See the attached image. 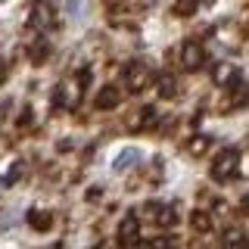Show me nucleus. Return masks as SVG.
Masks as SVG:
<instances>
[{"label":"nucleus","mask_w":249,"mask_h":249,"mask_svg":"<svg viewBox=\"0 0 249 249\" xmlns=\"http://www.w3.org/2000/svg\"><path fill=\"white\" fill-rule=\"evenodd\" d=\"M240 175V150H224L218 153V159L212 162V178L215 181H231Z\"/></svg>","instance_id":"f257e3e1"},{"label":"nucleus","mask_w":249,"mask_h":249,"mask_svg":"<svg viewBox=\"0 0 249 249\" xmlns=\"http://www.w3.org/2000/svg\"><path fill=\"white\" fill-rule=\"evenodd\" d=\"M90 84V72L84 69V72H78V84L75 81H66V84H59V90H56V103L59 106H69L72 109L78 103V97H81V90Z\"/></svg>","instance_id":"f03ea898"},{"label":"nucleus","mask_w":249,"mask_h":249,"mask_svg":"<svg viewBox=\"0 0 249 249\" xmlns=\"http://www.w3.org/2000/svg\"><path fill=\"white\" fill-rule=\"evenodd\" d=\"M150 69L143 66V62H131L128 69H124V88H128L131 93H140L146 88V84H150Z\"/></svg>","instance_id":"7ed1b4c3"},{"label":"nucleus","mask_w":249,"mask_h":249,"mask_svg":"<svg viewBox=\"0 0 249 249\" xmlns=\"http://www.w3.org/2000/svg\"><path fill=\"white\" fill-rule=\"evenodd\" d=\"M53 22H56V13H53V6L44 3V0H37V3L31 6L28 25L35 28V31H47V28H53Z\"/></svg>","instance_id":"20e7f679"},{"label":"nucleus","mask_w":249,"mask_h":249,"mask_svg":"<svg viewBox=\"0 0 249 249\" xmlns=\"http://www.w3.org/2000/svg\"><path fill=\"white\" fill-rule=\"evenodd\" d=\"M146 215H150L153 224H159V228H175V221H178L175 206H165V202H150V206H146Z\"/></svg>","instance_id":"39448f33"},{"label":"nucleus","mask_w":249,"mask_h":249,"mask_svg":"<svg viewBox=\"0 0 249 249\" xmlns=\"http://www.w3.org/2000/svg\"><path fill=\"white\" fill-rule=\"evenodd\" d=\"M202 62H206V50H202L196 41H187V44L181 47V66L193 72V69L202 66Z\"/></svg>","instance_id":"423d86ee"},{"label":"nucleus","mask_w":249,"mask_h":249,"mask_svg":"<svg viewBox=\"0 0 249 249\" xmlns=\"http://www.w3.org/2000/svg\"><path fill=\"white\" fill-rule=\"evenodd\" d=\"M137 240H140V224H137V218L134 215H124V221H122V228H119V246H137Z\"/></svg>","instance_id":"0eeeda50"},{"label":"nucleus","mask_w":249,"mask_h":249,"mask_svg":"<svg viewBox=\"0 0 249 249\" xmlns=\"http://www.w3.org/2000/svg\"><path fill=\"white\" fill-rule=\"evenodd\" d=\"M212 81L218 84V88H231V84H237V66H231V62H218V66L212 69Z\"/></svg>","instance_id":"6e6552de"},{"label":"nucleus","mask_w":249,"mask_h":249,"mask_svg":"<svg viewBox=\"0 0 249 249\" xmlns=\"http://www.w3.org/2000/svg\"><path fill=\"white\" fill-rule=\"evenodd\" d=\"M137 162H140V150H134V146H128L124 153H119V156L112 159V168H115V171H122V168H131V165H137Z\"/></svg>","instance_id":"1a4fd4ad"},{"label":"nucleus","mask_w":249,"mask_h":249,"mask_svg":"<svg viewBox=\"0 0 249 249\" xmlns=\"http://www.w3.org/2000/svg\"><path fill=\"white\" fill-rule=\"evenodd\" d=\"M28 221H31V228H35V231H47L53 224V215L44 212V209H31V212H28Z\"/></svg>","instance_id":"9d476101"},{"label":"nucleus","mask_w":249,"mask_h":249,"mask_svg":"<svg viewBox=\"0 0 249 249\" xmlns=\"http://www.w3.org/2000/svg\"><path fill=\"white\" fill-rule=\"evenodd\" d=\"M243 243H246V237H243V231H240V228L224 231V237H221V246L224 249H243Z\"/></svg>","instance_id":"9b49d317"},{"label":"nucleus","mask_w":249,"mask_h":249,"mask_svg":"<svg viewBox=\"0 0 249 249\" xmlns=\"http://www.w3.org/2000/svg\"><path fill=\"white\" fill-rule=\"evenodd\" d=\"M97 106L100 109H115V106H119V90H115V88H103L97 93Z\"/></svg>","instance_id":"f8f14e48"},{"label":"nucleus","mask_w":249,"mask_h":249,"mask_svg":"<svg viewBox=\"0 0 249 249\" xmlns=\"http://www.w3.org/2000/svg\"><path fill=\"white\" fill-rule=\"evenodd\" d=\"M22 171H25V162H13V165H10V171H6V178H3V181H0V184H3V187L16 184V181H19V178H22Z\"/></svg>","instance_id":"ddd939ff"},{"label":"nucleus","mask_w":249,"mask_h":249,"mask_svg":"<svg viewBox=\"0 0 249 249\" xmlns=\"http://www.w3.org/2000/svg\"><path fill=\"white\" fill-rule=\"evenodd\" d=\"M193 228L196 231H212V218H209V212H193Z\"/></svg>","instance_id":"4468645a"},{"label":"nucleus","mask_w":249,"mask_h":249,"mask_svg":"<svg viewBox=\"0 0 249 249\" xmlns=\"http://www.w3.org/2000/svg\"><path fill=\"white\" fill-rule=\"evenodd\" d=\"M156 84H159L162 97H171V93H175V78H171V75H159V81H156Z\"/></svg>","instance_id":"2eb2a0df"},{"label":"nucleus","mask_w":249,"mask_h":249,"mask_svg":"<svg viewBox=\"0 0 249 249\" xmlns=\"http://www.w3.org/2000/svg\"><path fill=\"white\" fill-rule=\"evenodd\" d=\"M199 3H202V0H178V13H181V16H190Z\"/></svg>","instance_id":"dca6fc26"},{"label":"nucleus","mask_w":249,"mask_h":249,"mask_svg":"<svg viewBox=\"0 0 249 249\" xmlns=\"http://www.w3.org/2000/svg\"><path fill=\"white\" fill-rule=\"evenodd\" d=\"M66 10H69V16H81L84 13V0H69Z\"/></svg>","instance_id":"f3484780"},{"label":"nucleus","mask_w":249,"mask_h":249,"mask_svg":"<svg viewBox=\"0 0 249 249\" xmlns=\"http://www.w3.org/2000/svg\"><path fill=\"white\" fill-rule=\"evenodd\" d=\"M153 249H175V240L159 237V240H153Z\"/></svg>","instance_id":"a211bd4d"},{"label":"nucleus","mask_w":249,"mask_h":249,"mask_svg":"<svg viewBox=\"0 0 249 249\" xmlns=\"http://www.w3.org/2000/svg\"><path fill=\"white\" fill-rule=\"evenodd\" d=\"M31 59H35V62L47 59V44H37V47H35V53H31Z\"/></svg>","instance_id":"6ab92c4d"},{"label":"nucleus","mask_w":249,"mask_h":249,"mask_svg":"<svg viewBox=\"0 0 249 249\" xmlns=\"http://www.w3.org/2000/svg\"><path fill=\"white\" fill-rule=\"evenodd\" d=\"M202 146H206V140H193L190 150H193V153H202Z\"/></svg>","instance_id":"aec40b11"},{"label":"nucleus","mask_w":249,"mask_h":249,"mask_svg":"<svg viewBox=\"0 0 249 249\" xmlns=\"http://www.w3.org/2000/svg\"><path fill=\"white\" fill-rule=\"evenodd\" d=\"M3 81H6V62L0 59V84H3Z\"/></svg>","instance_id":"412c9836"},{"label":"nucleus","mask_w":249,"mask_h":249,"mask_svg":"<svg viewBox=\"0 0 249 249\" xmlns=\"http://www.w3.org/2000/svg\"><path fill=\"white\" fill-rule=\"evenodd\" d=\"M243 212H249V193L243 196Z\"/></svg>","instance_id":"4be33fe9"},{"label":"nucleus","mask_w":249,"mask_h":249,"mask_svg":"<svg viewBox=\"0 0 249 249\" xmlns=\"http://www.w3.org/2000/svg\"><path fill=\"white\" fill-rule=\"evenodd\" d=\"M0 3H3V0H0Z\"/></svg>","instance_id":"5701e85b"}]
</instances>
